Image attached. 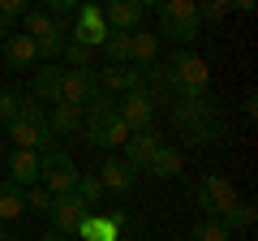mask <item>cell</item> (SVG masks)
<instances>
[{"label":"cell","instance_id":"6da1fadb","mask_svg":"<svg viewBox=\"0 0 258 241\" xmlns=\"http://www.w3.org/2000/svg\"><path fill=\"white\" fill-rule=\"evenodd\" d=\"M172 125L194 147H207V142H215L224 134V120H220V112H215V103L207 95H198V99H172Z\"/></svg>","mask_w":258,"mask_h":241},{"label":"cell","instance_id":"7a4b0ae2","mask_svg":"<svg viewBox=\"0 0 258 241\" xmlns=\"http://www.w3.org/2000/svg\"><path fill=\"white\" fill-rule=\"evenodd\" d=\"M159 82L168 86L172 99H198V95H207L211 74H207V61L198 52H172L159 69Z\"/></svg>","mask_w":258,"mask_h":241},{"label":"cell","instance_id":"3957f363","mask_svg":"<svg viewBox=\"0 0 258 241\" xmlns=\"http://www.w3.org/2000/svg\"><path fill=\"white\" fill-rule=\"evenodd\" d=\"M39 186H43L47 194H74V186H78L74 155L60 151L56 142H47V147L39 151Z\"/></svg>","mask_w":258,"mask_h":241},{"label":"cell","instance_id":"277c9868","mask_svg":"<svg viewBox=\"0 0 258 241\" xmlns=\"http://www.w3.org/2000/svg\"><path fill=\"white\" fill-rule=\"evenodd\" d=\"M198 0H164L159 5V35L176 39V43H189L198 35Z\"/></svg>","mask_w":258,"mask_h":241},{"label":"cell","instance_id":"5b68a950","mask_svg":"<svg viewBox=\"0 0 258 241\" xmlns=\"http://www.w3.org/2000/svg\"><path fill=\"white\" fill-rule=\"evenodd\" d=\"M194 203H198L203 215H211V220H228V211L241 198H237V190H232V181H224V176H203V181L194 186Z\"/></svg>","mask_w":258,"mask_h":241},{"label":"cell","instance_id":"8992f818","mask_svg":"<svg viewBox=\"0 0 258 241\" xmlns=\"http://www.w3.org/2000/svg\"><path fill=\"white\" fill-rule=\"evenodd\" d=\"M116 116L125 120V130H129V134L151 130V120H155V95H151L147 86H138V91H125V99H116Z\"/></svg>","mask_w":258,"mask_h":241},{"label":"cell","instance_id":"52a82bcc","mask_svg":"<svg viewBox=\"0 0 258 241\" xmlns=\"http://www.w3.org/2000/svg\"><path fill=\"white\" fill-rule=\"evenodd\" d=\"M86 215H91V207H86L78 194H52L47 220H52L56 232H64V237H78V224H82Z\"/></svg>","mask_w":258,"mask_h":241},{"label":"cell","instance_id":"ba28073f","mask_svg":"<svg viewBox=\"0 0 258 241\" xmlns=\"http://www.w3.org/2000/svg\"><path fill=\"white\" fill-rule=\"evenodd\" d=\"M108 35H112V30H108V22H103V9L82 0V9H78V22H74V30H69V39L95 52V47H103V39H108Z\"/></svg>","mask_w":258,"mask_h":241},{"label":"cell","instance_id":"9c48e42d","mask_svg":"<svg viewBox=\"0 0 258 241\" xmlns=\"http://www.w3.org/2000/svg\"><path fill=\"white\" fill-rule=\"evenodd\" d=\"M95 91H99V82H95L91 69H60V103H78V108H86Z\"/></svg>","mask_w":258,"mask_h":241},{"label":"cell","instance_id":"30bf717a","mask_svg":"<svg viewBox=\"0 0 258 241\" xmlns=\"http://www.w3.org/2000/svg\"><path fill=\"white\" fill-rule=\"evenodd\" d=\"M159 142H164V138H159L155 130H138V134H129V138H125V155H120V159H125L134 172H147V164H151V155L159 151Z\"/></svg>","mask_w":258,"mask_h":241},{"label":"cell","instance_id":"8fae6325","mask_svg":"<svg viewBox=\"0 0 258 241\" xmlns=\"http://www.w3.org/2000/svg\"><path fill=\"white\" fill-rule=\"evenodd\" d=\"M99 91H138V86H147V78H142V69H134V65H108V69H99Z\"/></svg>","mask_w":258,"mask_h":241},{"label":"cell","instance_id":"7c38bea8","mask_svg":"<svg viewBox=\"0 0 258 241\" xmlns=\"http://www.w3.org/2000/svg\"><path fill=\"white\" fill-rule=\"evenodd\" d=\"M120 228H125V215L112 211V215H86L82 224H78V237L86 241H116Z\"/></svg>","mask_w":258,"mask_h":241},{"label":"cell","instance_id":"4fadbf2b","mask_svg":"<svg viewBox=\"0 0 258 241\" xmlns=\"http://www.w3.org/2000/svg\"><path fill=\"white\" fill-rule=\"evenodd\" d=\"M103 22H108V30H142L138 0H108L103 5Z\"/></svg>","mask_w":258,"mask_h":241},{"label":"cell","instance_id":"5bb4252c","mask_svg":"<svg viewBox=\"0 0 258 241\" xmlns=\"http://www.w3.org/2000/svg\"><path fill=\"white\" fill-rule=\"evenodd\" d=\"M95 176L103 181V190H116V194H129V190H134V181H138V172H134V168H129L120 155L103 159V168H99Z\"/></svg>","mask_w":258,"mask_h":241},{"label":"cell","instance_id":"9a60e30c","mask_svg":"<svg viewBox=\"0 0 258 241\" xmlns=\"http://www.w3.org/2000/svg\"><path fill=\"white\" fill-rule=\"evenodd\" d=\"M9 181L13 186H39V151H26V147H18L9 155Z\"/></svg>","mask_w":258,"mask_h":241},{"label":"cell","instance_id":"2e32d148","mask_svg":"<svg viewBox=\"0 0 258 241\" xmlns=\"http://www.w3.org/2000/svg\"><path fill=\"white\" fill-rule=\"evenodd\" d=\"M181 168H185L181 151H176V147H164V142H159V151L151 155L147 172H151V176H159V181H172V176H181Z\"/></svg>","mask_w":258,"mask_h":241},{"label":"cell","instance_id":"e0dca14e","mask_svg":"<svg viewBox=\"0 0 258 241\" xmlns=\"http://www.w3.org/2000/svg\"><path fill=\"white\" fill-rule=\"evenodd\" d=\"M47 130L52 134H82V108H78V103H52Z\"/></svg>","mask_w":258,"mask_h":241},{"label":"cell","instance_id":"ac0fdd59","mask_svg":"<svg viewBox=\"0 0 258 241\" xmlns=\"http://www.w3.org/2000/svg\"><path fill=\"white\" fill-rule=\"evenodd\" d=\"M5 61H9L13 69H26V65H35V61H39V47H35V39H30V35H9V39H5Z\"/></svg>","mask_w":258,"mask_h":241},{"label":"cell","instance_id":"d6986e66","mask_svg":"<svg viewBox=\"0 0 258 241\" xmlns=\"http://www.w3.org/2000/svg\"><path fill=\"white\" fill-rule=\"evenodd\" d=\"M159 39L151 30H129V65H155Z\"/></svg>","mask_w":258,"mask_h":241},{"label":"cell","instance_id":"ffe728a7","mask_svg":"<svg viewBox=\"0 0 258 241\" xmlns=\"http://www.w3.org/2000/svg\"><path fill=\"white\" fill-rule=\"evenodd\" d=\"M35 99L39 103H60V65H43L35 74Z\"/></svg>","mask_w":258,"mask_h":241},{"label":"cell","instance_id":"44dd1931","mask_svg":"<svg viewBox=\"0 0 258 241\" xmlns=\"http://www.w3.org/2000/svg\"><path fill=\"white\" fill-rule=\"evenodd\" d=\"M189 241H232V228L224 220H211V215H203V220L189 228Z\"/></svg>","mask_w":258,"mask_h":241},{"label":"cell","instance_id":"7402d4cb","mask_svg":"<svg viewBox=\"0 0 258 241\" xmlns=\"http://www.w3.org/2000/svg\"><path fill=\"white\" fill-rule=\"evenodd\" d=\"M22 211H26V203H22V186L0 181V220H18Z\"/></svg>","mask_w":258,"mask_h":241},{"label":"cell","instance_id":"603a6c76","mask_svg":"<svg viewBox=\"0 0 258 241\" xmlns=\"http://www.w3.org/2000/svg\"><path fill=\"white\" fill-rule=\"evenodd\" d=\"M64 35H69V30H64V22H56V26L47 30L43 39H35V47H39V61H56V56H60V47H64Z\"/></svg>","mask_w":258,"mask_h":241},{"label":"cell","instance_id":"cb8c5ba5","mask_svg":"<svg viewBox=\"0 0 258 241\" xmlns=\"http://www.w3.org/2000/svg\"><path fill=\"white\" fill-rule=\"evenodd\" d=\"M22 26H26L22 35H30V39H43L47 30L56 26V18H52L47 9H26V13H22Z\"/></svg>","mask_w":258,"mask_h":241},{"label":"cell","instance_id":"d4e9b609","mask_svg":"<svg viewBox=\"0 0 258 241\" xmlns=\"http://www.w3.org/2000/svg\"><path fill=\"white\" fill-rule=\"evenodd\" d=\"M103 56H108L112 65H129V30H112L103 39Z\"/></svg>","mask_w":258,"mask_h":241},{"label":"cell","instance_id":"484cf974","mask_svg":"<svg viewBox=\"0 0 258 241\" xmlns=\"http://www.w3.org/2000/svg\"><path fill=\"white\" fill-rule=\"evenodd\" d=\"M74 194L82 198L86 207H95V203L103 198V181H99L95 172H78V186H74Z\"/></svg>","mask_w":258,"mask_h":241},{"label":"cell","instance_id":"4316f807","mask_svg":"<svg viewBox=\"0 0 258 241\" xmlns=\"http://www.w3.org/2000/svg\"><path fill=\"white\" fill-rule=\"evenodd\" d=\"M56 61H64L69 69H91V47L74 43V39H64V47H60V56H56Z\"/></svg>","mask_w":258,"mask_h":241},{"label":"cell","instance_id":"83f0119b","mask_svg":"<svg viewBox=\"0 0 258 241\" xmlns=\"http://www.w3.org/2000/svg\"><path fill=\"white\" fill-rule=\"evenodd\" d=\"M228 13H232L228 0H198V22H207V26H220Z\"/></svg>","mask_w":258,"mask_h":241},{"label":"cell","instance_id":"f1b7e54d","mask_svg":"<svg viewBox=\"0 0 258 241\" xmlns=\"http://www.w3.org/2000/svg\"><path fill=\"white\" fill-rule=\"evenodd\" d=\"M13 120H26V125H35V130H47V112H43V103H39V99H22Z\"/></svg>","mask_w":258,"mask_h":241},{"label":"cell","instance_id":"f546056e","mask_svg":"<svg viewBox=\"0 0 258 241\" xmlns=\"http://www.w3.org/2000/svg\"><path fill=\"white\" fill-rule=\"evenodd\" d=\"M22 203H26V211L47 215V207H52V194H47L43 186H26V190H22Z\"/></svg>","mask_w":258,"mask_h":241},{"label":"cell","instance_id":"4dcf8cb0","mask_svg":"<svg viewBox=\"0 0 258 241\" xmlns=\"http://www.w3.org/2000/svg\"><path fill=\"white\" fill-rule=\"evenodd\" d=\"M43 5H47V13H52L56 22H69L78 9H82V0H43Z\"/></svg>","mask_w":258,"mask_h":241},{"label":"cell","instance_id":"1f68e13d","mask_svg":"<svg viewBox=\"0 0 258 241\" xmlns=\"http://www.w3.org/2000/svg\"><path fill=\"white\" fill-rule=\"evenodd\" d=\"M224 224H228V228H249V224H254V203H237Z\"/></svg>","mask_w":258,"mask_h":241},{"label":"cell","instance_id":"d6a6232c","mask_svg":"<svg viewBox=\"0 0 258 241\" xmlns=\"http://www.w3.org/2000/svg\"><path fill=\"white\" fill-rule=\"evenodd\" d=\"M18 103H22V95L0 91V120H13V116H18Z\"/></svg>","mask_w":258,"mask_h":241},{"label":"cell","instance_id":"836d02e7","mask_svg":"<svg viewBox=\"0 0 258 241\" xmlns=\"http://www.w3.org/2000/svg\"><path fill=\"white\" fill-rule=\"evenodd\" d=\"M26 9H30L26 0H0V13H5V18H9V22H18L22 13H26Z\"/></svg>","mask_w":258,"mask_h":241},{"label":"cell","instance_id":"e575fe53","mask_svg":"<svg viewBox=\"0 0 258 241\" xmlns=\"http://www.w3.org/2000/svg\"><path fill=\"white\" fill-rule=\"evenodd\" d=\"M228 5H232L237 13H254V5H258V0H228Z\"/></svg>","mask_w":258,"mask_h":241},{"label":"cell","instance_id":"d590c367","mask_svg":"<svg viewBox=\"0 0 258 241\" xmlns=\"http://www.w3.org/2000/svg\"><path fill=\"white\" fill-rule=\"evenodd\" d=\"M39 241H69V237H64V232H56V228H47V232H43Z\"/></svg>","mask_w":258,"mask_h":241},{"label":"cell","instance_id":"8d00e7d4","mask_svg":"<svg viewBox=\"0 0 258 241\" xmlns=\"http://www.w3.org/2000/svg\"><path fill=\"white\" fill-rule=\"evenodd\" d=\"M159 5H164V0H138V9L147 13V9H159Z\"/></svg>","mask_w":258,"mask_h":241},{"label":"cell","instance_id":"74e56055","mask_svg":"<svg viewBox=\"0 0 258 241\" xmlns=\"http://www.w3.org/2000/svg\"><path fill=\"white\" fill-rule=\"evenodd\" d=\"M9 26H13V22L5 18V13H0V35H5V39H9Z\"/></svg>","mask_w":258,"mask_h":241},{"label":"cell","instance_id":"f35d334b","mask_svg":"<svg viewBox=\"0 0 258 241\" xmlns=\"http://www.w3.org/2000/svg\"><path fill=\"white\" fill-rule=\"evenodd\" d=\"M0 241H13V237H9V232H5V228H0Z\"/></svg>","mask_w":258,"mask_h":241},{"label":"cell","instance_id":"ab89813d","mask_svg":"<svg viewBox=\"0 0 258 241\" xmlns=\"http://www.w3.org/2000/svg\"><path fill=\"white\" fill-rule=\"evenodd\" d=\"M0 159H5V151H0Z\"/></svg>","mask_w":258,"mask_h":241}]
</instances>
